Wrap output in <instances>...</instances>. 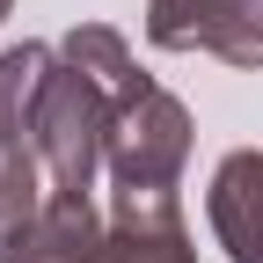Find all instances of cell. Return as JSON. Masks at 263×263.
Here are the masks:
<instances>
[{"label":"cell","mask_w":263,"mask_h":263,"mask_svg":"<svg viewBox=\"0 0 263 263\" xmlns=\"http://www.w3.org/2000/svg\"><path fill=\"white\" fill-rule=\"evenodd\" d=\"M110 110L117 103L81 73V66L51 59V73L37 88V110H29V146H37L51 190H95L103 154H110Z\"/></svg>","instance_id":"obj_1"},{"label":"cell","mask_w":263,"mask_h":263,"mask_svg":"<svg viewBox=\"0 0 263 263\" xmlns=\"http://www.w3.org/2000/svg\"><path fill=\"white\" fill-rule=\"evenodd\" d=\"M183 168H190V110H183V95L146 81L139 95H124V103L110 110L103 176L117 190H176Z\"/></svg>","instance_id":"obj_2"},{"label":"cell","mask_w":263,"mask_h":263,"mask_svg":"<svg viewBox=\"0 0 263 263\" xmlns=\"http://www.w3.org/2000/svg\"><path fill=\"white\" fill-rule=\"evenodd\" d=\"M0 263H110V219L88 190H51L44 212L0 241Z\"/></svg>","instance_id":"obj_3"},{"label":"cell","mask_w":263,"mask_h":263,"mask_svg":"<svg viewBox=\"0 0 263 263\" xmlns=\"http://www.w3.org/2000/svg\"><path fill=\"white\" fill-rule=\"evenodd\" d=\"M205 219L227 263H263V146H234L212 168L205 190Z\"/></svg>","instance_id":"obj_4"},{"label":"cell","mask_w":263,"mask_h":263,"mask_svg":"<svg viewBox=\"0 0 263 263\" xmlns=\"http://www.w3.org/2000/svg\"><path fill=\"white\" fill-rule=\"evenodd\" d=\"M110 263H197L176 190H117V205H110Z\"/></svg>","instance_id":"obj_5"},{"label":"cell","mask_w":263,"mask_h":263,"mask_svg":"<svg viewBox=\"0 0 263 263\" xmlns=\"http://www.w3.org/2000/svg\"><path fill=\"white\" fill-rule=\"evenodd\" d=\"M59 59H66V66H81V73L110 95V103H124V95H139V88H146V73H139V59H132V44L117 37L110 22H73V29L59 37Z\"/></svg>","instance_id":"obj_6"},{"label":"cell","mask_w":263,"mask_h":263,"mask_svg":"<svg viewBox=\"0 0 263 263\" xmlns=\"http://www.w3.org/2000/svg\"><path fill=\"white\" fill-rule=\"evenodd\" d=\"M51 59H59V44H37V37L0 51V139L8 146L29 139V110H37V88L51 73Z\"/></svg>","instance_id":"obj_7"},{"label":"cell","mask_w":263,"mask_h":263,"mask_svg":"<svg viewBox=\"0 0 263 263\" xmlns=\"http://www.w3.org/2000/svg\"><path fill=\"white\" fill-rule=\"evenodd\" d=\"M44 197H51V176H44V161L29 139H0V241L15 234V227H29L44 212Z\"/></svg>","instance_id":"obj_8"},{"label":"cell","mask_w":263,"mask_h":263,"mask_svg":"<svg viewBox=\"0 0 263 263\" xmlns=\"http://www.w3.org/2000/svg\"><path fill=\"white\" fill-rule=\"evenodd\" d=\"M234 0H146V44L154 51H205Z\"/></svg>","instance_id":"obj_9"},{"label":"cell","mask_w":263,"mask_h":263,"mask_svg":"<svg viewBox=\"0 0 263 263\" xmlns=\"http://www.w3.org/2000/svg\"><path fill=\"white\" fill-rule=\"evenodd\" d=\"M219 66H241V73H263V0H234L227 8V22L212 29L205 44Z\"/></svg>","instance_id":"obj_10"},{"label":"cell","mask_w":263,"mask_h":263,"mask_svg":"<svg viewBox=\"0 0 263 263\" xmlns=\"http://www.w3.org/2000/svg\"><path fill=\"white\" fill-rule=\"evenodd\" d=\"M8 8H15V0H0V22H8Z\"/></svg>","instance_id":"obj_11"}]
</instances>
